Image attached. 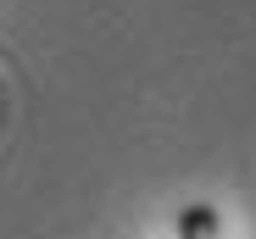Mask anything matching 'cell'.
Segmentation results:
<instances>
[{
    "mask_svg": "<svg viewBox=\"0 0 256 239\" xmlns=\"http://www.w3.org/2000/svg\"><path fill=\"white\" fill-rule=\"evenodd\" d=\"M178 239H223V223H218V206L212 201H195L178 212Z\"/></svg>",
    "mask_w": 256,
    "mask_h": 239,
    "instance_id": "cell-1",
    "label": "cell"
}]
</instances>
